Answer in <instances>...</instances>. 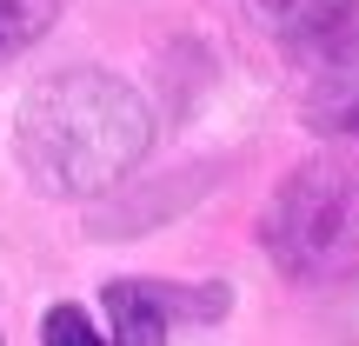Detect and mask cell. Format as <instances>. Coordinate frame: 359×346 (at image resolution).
<instances>
[{
    "instance_id": "1",
    "label": "cell",
    "mask_w": 359,
    "mask_h": 346,
    "mask_svg": "<svg viewBox=\"0 0 359 346\" xmlns=\"http://www.w3.org/2000/svg\"><path fill=\"white\" fill-rule=\"evenodd\" d=\"M154 147L140 87L107 67H60L34 80L13 114V160L53 200H93L120 187Z\"/></svg>"
},
{
    "instance_id": "2",
    "label": "cell",
    "mask_w": 359,
    "mask_h": 346,
    "mask_svg": "<svg viewBox=\"0 0 359 346\" xmlns=\"http://www.w3.org/2000/svg\"><path fill=\"white\" fill-rule=\"evenodd\" d=\"M259 246L286 280H339L359 267V160H299L259 213Z\"/></svg>"
},
{
    "instance_id": "3",
    "label": "cell",
    "mask_w": 359,
    "mask_h": 346,
    "mask_svg": "<svg viewBox=\"0 0 359 346\" xmlns=\"http://www.w3.org/2000/svg\"><path fill=\"white\" fill-rule=\"evenodd\" d=\"M240 7L266 40H280L293 53H320V47H339L346 40L359 0H240Z\"/></svg>"
},
{
    "instance_id": "4",
    "label": "cell",
    "mask_w": 359,
    "mask_h": 346,
    "mask_svg": "<svg viewBox=\"0 0 359 346\" xmlns=\"http://www.w3.org/2000/svg\"><path fill=\"white\" fill-rule=\"evenodd\" d=\"M100 313H107V346H167L173 313L160 280H107Z\"/></svg>"
},
{
    "instance_id": "5",
    "label": "cell",
    "mask_w": 359,
    "mask_h": 346,
    "mask_svg": "<svg viewBox=\"0 0 359 346\" xmlns=\"http://www.w3.org/2000/svg\"><path fill=\"white\" fill-rule=\"evenodd\" d=\"M313 133H333V140H359V60H333L313 74L306 100H299Z\"/></svg>"
},
{
    "instance_id": "6",
    "label": "cell",
    "mask_w": 359,
    "mask_h": 346,
    "mask_svg": "<svg viewBox=\"0 0 359 346\" xmlns=\"http://www.w3.org/2000/svg\"><path fill=\"white\" fill-rule=\"evenodd\" d=\"M53 20H60V0H0V60L27 53Z\"/></svg>"
},
{
    "instance_id": "7",
    "label": "cell",
    "mask_w": 359,
    "mask_h": 346,
    "mask_svg": "<svg viewBox=\"0 0 359 346\" xmlns=\"http://www.w3.org/2000/svg\"><path fill=\"white\" fill-rule=\"evenodd\" d=\"M40 346H107V333H100V320H87L80 300H60L40 320Z\"/></svg>"
},
{
    "instance_id": "8",
    "label": "cell",
    "mask_w": 359,
    "mask_h": 346,
    "mask_svg": "<svg viewBox=\"0 0 359 346\" xmlns=\"http://www.w3.org/2000/svg\"><path fill=\"white\" fill-rule=\"evenodd\" d=\"M326 333H333V346H359V280L326 300Z\"/></svg>"
},
{
    "instance_id": "9",
    "label": "cell",
    "mask_w": 359,
    "mask_h": 346,
    "mask_svg": "<svg viewBox=\"0 0 359 346\" xmlns=\"http://www.w3.org/2000/svg\"><path fill=\"white\" fill-rule=\"evenodd\" d=\"M0 346H7V340H0Z\"/></svg>"
}]
</instances>
